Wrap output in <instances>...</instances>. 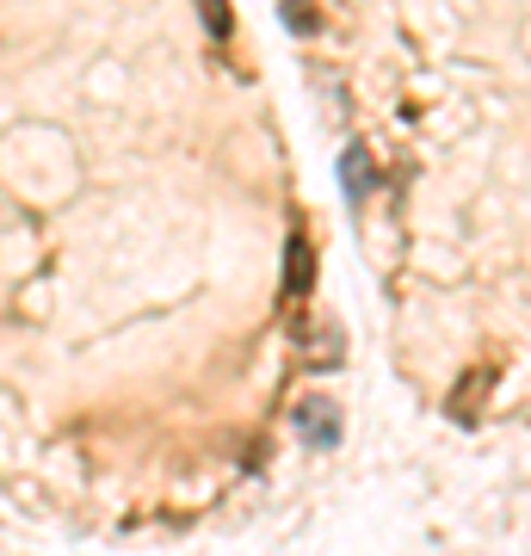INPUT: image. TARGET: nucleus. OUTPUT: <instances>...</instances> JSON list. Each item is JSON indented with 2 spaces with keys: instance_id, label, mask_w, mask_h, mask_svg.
I'll use <instances>...</instances> for the list:
<instances>
[{
  "instance_id": "f257e3e1",
  "label": "nucleus",
  "mask_w": 531,
  "mask_h": 556,
  "mask_svg": "<svg viewBox=\"0 0 531 556\" xmlns=\"http://www.w3.org/2000/svg\"><path fill=\"white\" fill-rule=\"evenodd\" d=\"M296 420H303V433H309L315 445H334L340 439V408L328 396H309L303 408H296Z\"/></svg>"
},
{
  "instance_id": "f03ea898",
  "label": "nucleus",
  "mask_w": 531,
  "mask_h": 556,
  "mask_svg": "<svg viewBox=\"0 0 531 556\" xmlns=\"http://www.w3.org/2000/svg\"><path fill=\"white\" fill-rule=\"evenodd\" d=\"M309 273H315L309 236H291L285 241V298H303V291H309Z\"/></svg>"
},
{
  "instance_id": "7ed1b4c3",
  "label": "nucleus",
  "mask_w": 531,
  "mask_h": 556,
  "mask_svg": "<svg viewBox=\"0 0 531 556\" xmlns=\"http://www.w3.org/2000/svg\"><path fill=\"white\" fill-rule=\"evenodd\" d=\"M340 174H346V199H365L371 192V155L365 149H346L340 155Z\"/></svg>"
},
{
  "instance_id": "20e7f679",
  "label": "nucleus",
  "mask_w": 531,
  "mask_h": 556,
  "mask_svg": "<svg viewBox=\"0 0 531 556\" xmlns=\"http://www.w3.org/2000/svg\"><path fill=\"white\" fill-rule=\"evenodd\" d=\"M278 13H285V25H291L296 38H309V31H315V0H285Z\"/></svg>"
},
{
  "instance_id": "39448f33",
  "label": "nucleus",
  "mask_w": 531,
  "mask_h": 556,
  "mask_svg": "<svg viewBox=\"0 0 531 556\" xmlns=\"http://www.w3.org/2000/svg\"><path fill=\"white\" fill-rule=\"evenodd\" d=\"M198 13L211 20V38H229V31H236V20H229V0H198Z\"/></svg>"
}]
</instances>
